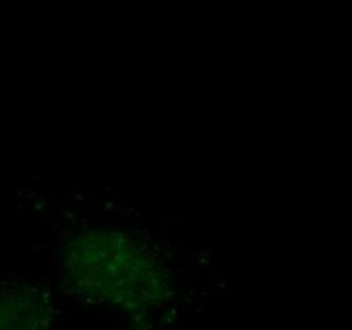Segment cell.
<instances>
[{
  "label": "cell",
  "instance_id": "1",
  "mask_svg": "<svg viewBox=\"0 0 352 330\" xmlns=\"http://www.w3.org/2000/svg\"><path fill=\"white\" fill-rule=\"evenodd\" d=\"M60 260L62 278L72 294L127 318L157 315L174 296V280L164 260L124 230H81L62 248Z\"/></svg>",
  "mask_w": 352,
  "mask_h": 330
},
{
  "label": "cell",
  "instance_id": "2",
  "mask_svg": "<svg viewBox=\"0 0 352 330\" xmlns=\"http://www.w3.org/2000/svg\"><path fill=\"white\" fill-rule=\"evenodd\" d=\"M50 301L40 289L12 285L2 292V330H50Z\"/></svg>",
  "mask_w": 352,
  "mask_h": 330
}]
</instances>
